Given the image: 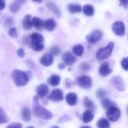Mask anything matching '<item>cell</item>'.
Returning a JSON list of instances; mask_svg holds the SVG:
<instances>
[{"label":"cell","instance_id":"6da1fadb","mask_svg":"<svg viewBox=\"0 0 128 128\" xmlns=\"http://www.w3.org/2000/svg\"><path fill=\"white\" fill-rule=\"evenodd\" d=\"M33 112H34V115L40 118H43L45 120H49L50 118H52V113L48 111L46 109H45L44 107H43L42 106H40L38 102V100L34 99V102L33 104Z\"/></svg>","mask_w":128,"mask_h":128},{"label":"cell","instance_id":"7a4b0ae2","mask_svg":"<svg viewBox=\"0 0 128 128\" xmlns=\"http://www.w3.org/2000/svg\"><path fill=\"white\" fill-rule=\"evenodd\" d=\"M12 79L17 86H23L28 82V77L27 74L20 70H15L13 71Z\"/></svg>","mask_w":128,"mask_h":128},{"label":"cell","instance_id":"3957f363","mask_svg":"<svg viewBox=\"0 0 128 128\" xmlns=\"http://www.w3.org/2000/svg\"><path fill=\"white\" fill-rule=\"evenodd\" d=\"M113 48H114V43L110 42V43H109V44L106 47L100 49L97 52L98 59L104 60V59H106V58H109L111 56Z\"/></svg>","mask_w":128,"mask_h":128},{"label":"cell","instance_id":"277c9868","mask_svg":"<svg viewBox=\"0 0 128 128\" xmlns=\"http://www.w3.org/2000/svg\"><path fill=\"white\" fill-rule=\"evenodd\" d=\"M106 116L110 121L115 122L119 119V118L121 116V112L118 108L113 106V107H111L109 110H107Z\"/></svg>","mask_w":128,"mask_h":128},{"label":"cell","instance_id":"5b68a950","mask_svg":"<svg viewBox=\"0 0 128 128\" xmlns=\"http://www.w3.org/2000/svg\"><path fill=\"white\" fill-rule=\"evenodd\" d=\"M76 82L80 87L85 89L90 88L92 86V80L91 77L88 76H81L78 77L76 80Z\"/></svg>","mask_w":128,"mask_h":128},{"label":"cell","instance_id":"8992f818","mask_svg":"<svg viewBox=\"0 0 128 128\" xmlns=\"http://www.w3.org/2000/svg\"><path fill=\"white\" fill-rule=\"evenodd\" d=\"M102 37H103V33L101 31L94 30L86 37V39L89 44H94L98 43L99 40H100Z\"/></svg>","mask_w":128,"mask_h":128},{"label":"cell","instance_id":"52a82bcc","mask_svg":"<svg viewBox=\"0 0 128 128\" xmlns=\"http://www.w3.org/2000/svg\"><path fill=\"white\" fill-rule=\"evenodd\" d=\"M112 31L118 36H123L125 33V26L123 22L117 21L112 25Z\"/></svg>","mask_w":128,"mask_h":128},{"label":"cell","instance_id":"ba28073f","mask_svg":"<svg viewBox=\"0 0 128 128\" xmlns=\"http://www.w3.org/2000/svg\"><path fill=\"white\" fill-rule=\"evenodd\" d=\"M111 83L117 90H118L120 92H122L125 89V85L123 81V79L119 76L112 77L111 80Z\"/></svg>","mask_w":128,"mask_h":128},{"label":"cell","instance_id":"9c48e42d","mask_svg":"<svg viewBox=\"0 0 128 128\" xmlns=\"http://www.w3.org/2000/svg\"><path fill=\"white\" fill-rule=\"evenodd\" d=\"M49 99L52 100V101H55V102H59V101H62L63 100V92L61 89H55L53 90L50 96H49Z\"/></svg>","mask_w":128,"mask_h":128},{"label":"cell","instance_id":"30bf717a","mask_svg":"<svg viewBox=\"0 0 128 128\" xmlns=\"http://www.w3.org/2000/svg\"><path fill=\"white\" fill-rule=\"evenodd\" d=\"M62 59H63L64 63L67 65H72L76 61V57L72 53H70L69 52H66L64 53V55L62 56Z\"/></svg>","mask_w":128,"mask_h":128},{"label":"cell","instance_id":"8fae6325","mask_svg":"<svg viewBox=\"0 0 128 128\" xmlns=\"http://www.w3.org/2000/svg\"><path fill=\"white\" fill-rule=\"evenodd\" d=\"M40 62L44 66H50L53 63V56L50 53H46L40 58Z\"/></svg>","mask_w":128,"mask_h":128},{"label":"cell","instance_id":"7c38bea8","mask_svg":"<svg viewBox=\"0 0 128 128\" xmlns=\"http://www.w3.org/2000/svg\"><path fill=\"white\" fill-rule=\"evenodd\" d=\"M112 73V69L110 68L109 64L107 62H105L102 64L99 68V74L103 76H106L109 74Z\"/></svg>","mask_w":128,"mask_h":128},{"label":"cell","instance_id":"4fadbf2b","mask_svg":"<svg viewBox=\"0 0 128 128\" xmlns=\"http://www.w3.org/2000/svg\"><path fill=\"white\" fill-rule=\"evenodd\" d=\"M37 94L40 98H44L46 95L48 94L49 92V88L45 84H42L38 86L37 89H36Z\"/></svg>","mask_w":128,"mask_h":128},{"label":"cell","instance_id":"5bb4252c","mask_svg":"<svg viewBox=\"0 0 128 128\" xmlns=\"http://www.w3.org/2000/svg\"><path fill=\"white\" fill-rule=\"evenodd\" d=\"M22 28L26 30H28L32 27L33 25H32V20H31V15L28 14L23 18L22 22Z\"/></svg>","mask_w":128,"mask_h":128},{"label":"cell","instance_id":"9a60e30c","mask_svg":"<svg viewBox=\"0 0 128 128\" xmlns=\"http://www.w3.org/2000/svg\"><path fill=\"white\" fill-rule=\"evenodd\" d=\"M66 101L68 105L74 106L77 102V95L75 93H68L66 95Z\"/></svg>","mask_w":128,"mask_h":128},{"label":"cell","instance_id":"2e32d148","mask_svg":"<svg viewBox=\"0 0 128 128\" xmlns=\"http://www.w3.org/2000/svg\"><path fill=\"white\" fill-rule=\"evenodd\" d=\"M44 27L48 31H52L56 27V22L52 19H48L44 22Z\"/></svg>","mask_w":128,"mask_h":128},{"label":"cell","instance_id":"e0dca14e","mask_svg":"<svg viewBox=\"0 0 128 128\" xmlns=\"http://www.w3.org/2000/svg\"><path fill=\"white\" fill-rule=\"evenodd\" d=\"M46 5L52 10V12L54 13L57 16H58V17L61 16V11H60V10L58 9V8L57 7V5L55 3H53L52 2H48L46 3Z\"/></svg>","mask_w":128,"mask_h":128},{"label":"cell","instance_id":"ac0fdd59","mask_svg":"<svg viewBox=\"0 0 128 128\" xmlns=\"http://www.w3.org/2000/svg\"><path fill=\"white\" fill-rule=\"evenodd\" d=\"M31 43H36V44H43L44 37L39 33H33L31 35Z\"/></svg>","mask_w":128,"mask_h":128},{"label":"cell","instance_id":"d6986e66","mask_svg":"<svg viewBox=\"0 0 128 128\" xmlns=\"http://www.w3.org/2000/svg\"><path fill=\"white\" fill-rule=\"evenodd\" d=\"M94 118V115L91 110H86L82 115V122L84 123H89Z\"/></svg>","mask_w":128,"mask_h":128},{"label":"cell","instance_id":"ffe728a7","mask_svg":"<svg viewBox=\"0 0 128 128\" xmlns=\"http://www.w3.org/2000/svg\"><path fill=\"white\" fill-rule=\"evenodd\" d=\"M68 9L70 14H76L80 13L82 10V8L80 4H70L68 6Z\"/></svg>","mask_w":128,"mask_h":128},{"label":"cell","instance_id":"44dd1931","mask_svg":"<svg viewBox=\"0 0 128 128\" xmlns=\"http://www.w3.org/2000/svg\"><path fill=\"white\" fill-rule=\"evenodd\" d=\"M82 10H83V13L86 15V16H92L94 15V9L93 8V6L92 4H86L83 8H82Z\"/></svg>","mask_w":128,"mask_h":128},{"label":"cell","instance_id":"7402d4cb","mask_svg":"<svg viewBox=\"0 0 128 128\" xmlns=\"http://www.w3.org/2000/svg\"><path fill=\"white\" fill-rule=\"evenodd\" d=\"M101 105L105 110H109L110 108L115 106L116 104L114 102H112V100H110V99H108V98H104L101 100Z\"/></svg>","mask_w":128,"mask_h":128},{"label":"cell","instance_id":"603a6c76","mask_svg":"<svg viewBox=\"0 0 128 128\" xmlns=\"http://www.w3.org/2000/svg\"><path fill=\"white\" fill-rule=\"evenodd\" d=\"M83 104L86 108H87L88 110H95V105L93 101H92L88 98H85L83 100Z\"/></svg>","mask_w":128,"mask_h":128},{"label":"cell","instance_id":"cb8c5ba5","mask_svg":"<svg viewBox=\"0 0 128 128\" xmlns=\"http://www.w3.org/2000/svg\"><path fill=\"white\" fill-rule=\"evenodd\" d=\"M22 118L26 121L28 122L31 119V112L30 110L28 107H24L22 110Z\"/></svg>","mask_w":128,"mask_h":128},{"label":"cell","instance_id":"d4e9b609","mask_svg":"<svg viewBox=\"0 0 128 128\" xmlns=\"http://www.w3.org/2000/svg\"><path fill=\"white\" fill-rule=\"evenodd\" d=\"M32 20V25H33L36 28L40 29V28H42L44 27V22L41 19H40V18H38V17H34Z\"/></svg>","mask_w":128,"mask_h":128},{"label":"cell","instance_id":"484cf974","mask_svg":"<svg viewBox=\"0 0 128 128\" xmlns=\"http://www.w3.org/2000/svg\"><path fill=\"white\" fill-rule=\"evenodd\" d=\"M60 81H61L60 76L58 75H56V74L51 76L50 78L49 79V82L52 86H57L60 83Z\"/></svg>","mask_w":128,"mask_h":128},{"label":"cell","instance_id":"4316f807","mask_svg":"<svg viewBox=\"0 0 128 128\" xmlns=\"http://www.w3.org/2000/svg\"><path fill=\"white\" fill-rule=\"evenodd\" d=\"M73 52L77 56H81L84 52V47L80 44L75 45L73 48Z\"/></svg>","mask_w":128,"mask_h":128},{"label":"cell","instance_id":"83f0119b","mask_svg":"<svg viewBox=\"0 0 128 128\" xmlns=\"http://www.w3.org/2000/svg\"><path fill=\"white\" fill-rule=\"evenodd\" d=\"M97 126L98 128H110V124L109 121L106 120V118H101L98 122Z\"/></svg>","mask_w":128,"mask_h":128},{"label":"cell","instance_id":"f1b7e54d","mask_svg":"<svg viewBox=\"0 0 128 128\" xmlns=\"http://www.w3.org/2000/svg\"><path fill=\"white\" fill-rule=\"evenodd\" d=\"M20 8V5L17 2H13L10 5V10L12 13H16L17 11H19Z\"/></svg>","mask_w":128,"mask_h":128},{"label":"cell","instance_id":"f546056e","mask_svg":"<svg viewBox=\"0 0 128 128\" xmlns=\"http://www.w3.org/2000/svg\"><path fill=\"white\" fill-rule=\"evenodd\" d=\"M8 122V117L5 112L0 108V124H4Z\"/></svg>","mask_w":128,"mask_h":128},{"label":"cell","instance_id":"4dcf8cb0","mask_svg":"<svg viewBox=\"0 0 128 128\" xmlns=\"http://www.w3.org/2000/svg\"><path fill=\"white\" fill-rule=\"evenodd\" d=\"M31 47L35 51H40L44 49V44H43L31 43Z\"/></svg>","mask_w":128,"mask_h":128},{"label":"cell","instance_id":"1f68e13d","mask_svg":"<svg viewBox=\"0 0 128 128\" xmlns=\"http://www.w3.org/2000/svg\"><path fill=\"white\" fill-rule=\"evenodd\" d=\"M106 95V92L104 89L100 88V89L98 90V92H97V97H98V98L104 99V97H105Z\"/></svg>","mask_w":128,"mask_h":128},{"label":"cell","instance_id":"d6a6232c","mask_svg":"<svg viewBox=\"0 0 128 128\" xmlns=\"http://www.w3.org/2000/svg\"><path fill=\"white\" fill-rule=\"evenodd\" d=\"M60 52H61V50L57 46H52L50 50V54H52V56H58L60 53Z\"/></svg>","mask_w":128,"mask_h":128},{"label":"cell","instance_id":"836d02e7","mask_svg":"<svg viewBox=\"0 0 128 128\" xmlns=\"http://www.w3.org/2000/svg\"><path fill=\"white\" fill-rule=\"evenodd\" d=\"M8 34L10 37L11 38H16L17 37V32H16V28L13 27L10 28L8 31Z\"/></svg>","mask_w":128,"mask_h":128},{"label":"cell","instance_id":"e575fe53","mask_svg":"<svg viewBox=\"0 0 128 128\" xmlns=\"http://www.w3.org/2000/svg\"><path fill=\"white\" fill-rule=\"evenodd\" d=\"M121 64H122V67L124 70H128V58H124L121 62Z\"/></svg>","mask_w":128,"mask_h":128},{"label":"cell","instance_id":"d590c367","mask_svg":"<svg viewBox=\"0 0 128 128\" xmlns=\"http://www.w3.org/2000/svg\"><path fill=\"white\" fill-rule=\"evenodd\" d=\"M80 68L82 70L86 71V70H88L90 69V65L86 62H83L80 64Z\"/></svg>","mask_w":128,"mask_h":128},{"label":"cell","instance_id":"8d00e7d4","mask_svg":"<svg viewBox=\"0 0 128 128\" xmlns=\"http://www.w3.org/2000/svg\"><path fill=\"white\" fill-rule=\"evenodd\" d=\"M7 128H22V124L20 123H13L8 125Z\"/></svg>","mask_w":128,"mask_h":128},{"label":"cell","instance_id":"74e56055","mask_svg":"<svg viewBox=\"0 0 128 128\" xmlns=\"http://www.w3.org/2000/svg\"><path fill=\"white\" fill-rule=\"evenodd\" d=\"M121 6L124 7L126 9L128 8V0H119Z\"/></svg>","mask_w":128,"mask_h":128},{"label":"cell","instance_id":"f35d334b","mask_svg":"<svg viewBox=\"0 0 128 128\" xmlns=\"http://www.w3.org/2000/svg\"><path fill=\"white\" fill-rule=\"evenodd\" d=\"M17 55H18L20 57H23L24 55H25L24 50H23V49H20V50H18V51H17Z\"/></svg>","mask_w":128,"mask_h":128},{"label":"cell","instance_id":"ab89813d","mask_svg":"<svg viewBox=\"0 0 128 128\" xmlns=\"http://www.w3.org/2000/svg\"><path fill=\"white\" fill-rule=\"evenodd\" d=\"M5 7V1L4 0H0V10H3Z\"/></svg>","mask_w":128,"mask_h":128},{"label":"cell","instance_id":"60d3db41","mask_svg":"<svg viewBox=\"0 0 128 128\" xmlns=\"http://www.w3.org/2000/svg\"><path fill=\"white\" fill-rule=\"evenodd\" d=\"M5 23H8V24H6V26H10L11 24H13V20H11V19H8V20H6Z\"/></svg>","mask_w":128,"mask_h":128},{"label":"cell","instance_id":"b9f144b4","mask_svg":"<svg viewBox=\"0 0 128 128\" xmlns=\"http://www.w3.org/2000/svg\"><path fill=\"white\" fill-rule=\"evenodd\" d=\"M19 2H20V3H24L26 0H17Z\"/></svg>","mask_w":128,"mask_h":128},{"label":"cell","instance_id":"7bdbcfd3","mask_svg":"<svg viewBox=\"0 0 128 128\" xmlns=\"http://www.w3.org/2000/svg\"><path fill=\"white\" fill-rule=\"evenodd\" d=\"M33 2H38V3H40V2H42V0H32Z\"/></svg>","mask_w":128,"mask_h":128},{"label":"cell","instance_id":"ee69618b","mask_svg":"<svg viewBox=\"0 0 128 128\" xmlns=\"http://www.w3.org/2000/svg\"><path fill=\"white\" fill-rule=\"evenodd\" d=\"M59 68H61V69H62L64 68V64H59Z\"/></svg>","mask_w":128,"mask_h":128},{"label":"cell","instance_id":"f6af8a7d","mask_svg":"<svg viewBox=\"0 0 128 128\" xmlns=\"http://www.w3.org/2000/svg\"><path fill=\"white\" fill-rule=\"evenodd\" d=\"M81 128H91L90 127H88V126H83V127H82Z\"/></svg>","mask_w":128,"mask_h":128},{"label":"cell","instance_id":"bcb514c9","mask_svg":"<svg viewBox=\"0 0 128 128\" xmlns=\"http://www.w3.org/2000/svg\"><path fill=\"white\" fill-rule=\"evenodd\" d=\"M51 128H59L58 126H53V127H52Z\"/></svg>","mask_w":128,"mask_h":128},{"label":"cell","instance_id":"7dc6e473","mask_svg":"<svg viewBox=\"0 0 128 128\" xmlns=\"http://www.w3.org/2000/svg\"><path fill=\"white\" fill-rule=\"evenodd\" d=\"M34 128L33 127H28V128Z\"/></svg>","mask_w":128,"mask_h":128},{"label":"cell","instance_id":"c3c4849f","mask_svg":"<svg viewBox=\"0 0 128 128\" xmlns=\"http://www.w3.org/2000/svg\"></svg>","mask_w":128,"mask_h":128}]
</instances>
